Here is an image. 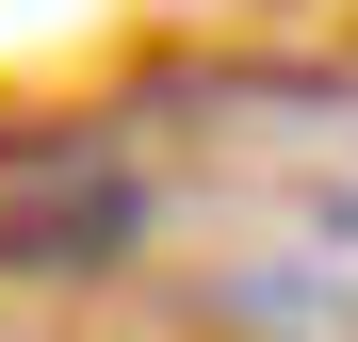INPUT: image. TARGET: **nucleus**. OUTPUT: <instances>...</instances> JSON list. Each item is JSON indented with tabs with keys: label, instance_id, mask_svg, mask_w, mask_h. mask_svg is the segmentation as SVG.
<instances>
[{
	"label": "nucleus",
	"instance_id": "f257e3e1",
	"mask_svg": "<svg viewBox=\"0 0 358 342\" xmlns=\"http://www.w3.org/2000/svg\"><path fill=\"white\" fill-rule=\"evenodd\" d=\"M131 228H147V196L114 163H66V180L0 196V277H98V261H131Z\"/></svg>",
	"mask_w": 358,
	"mask_h": 342
}]
</instances>
